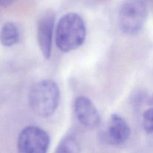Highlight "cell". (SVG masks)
<instances>
[{"label":"cell","instance_id":"cell-8","mask_svg":"<svg viewBox=\"0 0 153 153\" xmlns=\"http://www.w3.org/2000/svg\"><path fill=\"white\" fill-rule=\"evenodd\" d=\"M19 40V32L13 22H6L0 30V42L5 47L14 46Z\"/></svg>","mask_w":153,"mask_h":153},{"label":"cell","instance_id":"cell-11","mask_svg":"<svg viewBox=\"0 0 153 153\" xmlns=\"http://www.w3.org/2000/svg\"><path fill=\"white\" fill-rule=\"evenodd\" d=\"M149 105L150 106H153V95L150 97V99L149 100Z\"/></svg>","mask_w":153,"mask_h":153},{"label":"cell","instance_id":"cell-2","mask_svg":"<svg viewBox=\"0 0 153 153\" xmlns=\"http://www.w3.org/2000/svg\"><path fill=\"white\" fill-rule=\"evenodd\" d=\"M31 110L41 117L55 114L60 102V90L54 81L45 79L34 84L28 95Z\"/></svg>","mask_w":153,"mask_h":153},{"label":"cell","instance_id":"cell-3","mask_svg":"<svg viewBox=\"0 0 153 153\" xmlns=\"http://www.w3.org/2000/svg\"><path fill=\"white\" fill-rule=\"evenodd\" d=\"M148 15V7L143 0H126L119 13V26L123 34H136L143 28Z\"/></svg>","mask_w":153,"mask_h":153},{"label":"cell","instance_id":"cell-4","mask_svg":"<svg viewBox=\"0 0 153 153\" xmlns=\"http://www.w3.org/2000/svg\"><path fill=\"white\" fill-rule=\"evenodd\" d=\"M50 138L45 130L34 126L24 128L17 139L18 153H47Z\"/></svg>","mask_w":153,"mask_h":153},{"label":"cell","instance_id":"cell-7","mask_svg":"<svg viewBox=\"0 0 153 153\" xmlns=\"http://www.w3.org/2000/svg\"><path fill=\"white\" fill-rule=\"evenodd\" d=\"M54 26L55 18L52 15H46L37 22V42L40 52L46 59H49L52 54Z\"/></svg>","mask_w":153,"mask_h":153},{"label":"cell","instance_id":"cell-5","mask_svg":"<svg viewBox=\"0 0 153 153\" xmlns=\"http://www.w3.org/2000/svg\"><path fill=\"white\" fill-rule=\"evenodd\" d=\"M131 135V128L126 120L117 114L111 116L103 137L107 143L119 146L127 141Z\"/></svg>","mask_w":153,"mask_h":153},{"label":"cell","instance_id":"cell-9","mask_svg":"<svg viewBox=\"0 0 153 153\" xmlns=\"http://www.w3.org/2000/svg\"><path fill=\"white\" fill-rule=\"evenodd\" d=\"M80 146L74 137L67 136L61 140L55 153H79Z\"/></svg>","mask_w":153,"mask_h":153},{"label":"cell","instance_id":"cell-10","mask_svg":"<svg viewBox=\"0 0 153 153\" xmlns=\"http://www.w3.org/2000/svg\"><path fill=\"white\" fill-rule=\"evenodd\" d=\"M143 127L147 134L153 133V106H150L143 112Z\"/></svg>","mask_w":153,"mask_h":153},{"label":"cell","instance_id":"cell-6","mask_svg":"<svg viewBox=\"0 0 153 153\" xmlns=\"http://www.w3.org/2000/svg\"><path fill=\"white\" fill-rule=\"evenodd\" d=\"M74 111L78 120L85 126L94 128L100 124V116L98 111L88 97L80 96L76 99Z\"/></svg>","mask_w":153,"mask_h":153},{"label":"cell","instance_id":"cell-1","mask_svg":"<svg viewBox=\"0 0 153 153\" xmlns=\"http://www.w3.org/2000/svg\"><path fill=\"white\" fill-rule=\"evenodd\" d=\"M86 35V25L82 16L76 13H68L61 16L57 24L55 43L62 52H72L85 43Z\"/></svg>","mask_w":153,"mask_h":153}]
</instances>
